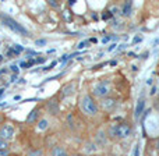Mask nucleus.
<instances>
[{
	"instance_id": "1",
	"label": "nucleus",
	"mask_w": 159,
	"mask_h": 156,
	"mask_svg": "<svg viewBox=\"0 0 159 156\" xmlns=\"http://www.w3.org/2000/svg\"><path fill=\"white\" fill-rule=\"evenodd\" d=\"M0 20L3 21V24L6 25V27H8V28H10L13 32H15V34L22 35V36H28V35H29L25 28H24L21 24H18L15 20H13L11 17H7V15H0Z\"/></svg>"
},
{
	"instance_id": "2",
	"label": "nucleus",
	"mask_w": 159,
	"mask_h": 156,
	"mask_svg": "<svg viewBox=\"0 0 159 156\" xmlns=\"http://www.w3.org/2000/svg\"><path fill=\"white\" fill-rule=\"evenodd\" d=\"M80 106H81V110L85 114H88V116H95L96 113H98V105H96V102L94 100V98L89 96V95H85L83 99H81Z\"/></svg>"
},
{
	"instance_id": "3",
	"label": "nucleus",
	"mask_w": 159,
	"mask_h": 156,
	"mask_svg": "<svg viewBox=\"0 0 159 156\" xmlns=\"http://www.w3.org/2000/svg\"><path fill=\"white\" fill-rule=\"evenodd\" d=\"M110 132H112V135H113V137L123 139V138H127L128 135L131 134V127H130L128 124H126V123L115 124L113 127H112Z\"/></svg>"
},
{
	"instance_id": "4",
	"label": "nucleus",
	"mask_w": 159,
	"mask_h": 156,
	"mask_svg": "<svg viewBox=\"0 0 159 156\" xmlns=\"http://www.w3.org/2000/svg\"><path fill=\"white\" fill-rule=\"evenodd\" d=\"M110 92V82L109 81H102V82H98L94 88V95L99 96V98H103Z\"/></svg>"
},
{
	"instance_id": "5",
	"label": "nucleus",
	"mask_w": 159,
	"mask_h": 156,
	"mask_svg": "<svg viewBox=\"0 0 159 156\" xmlns=\"http://www.w3.org/2000/svg\"><path fill=\"white\" fill-rule=\"evenodd\" d=\"M14 137V127L11 124H4L1 128H0V138L4 139V141H8Z\"/></svg>"
},
{
	"instance_id": "6",
	"label": "nucleus",
	"mask_w": 159,
	"mask_h": 156,
	"mask_svg": "<svg viewBox=\"0 0 159 156\" xmlns=\"http://www.w3.org/2000/svg\"><path fill=\"white\" fill-rule=\"evenodd\" d=\"M144 107H145V100H144V98H140L137 102V106H135V113H134L135 119H140L141 113L144 112Z\"/></svg>"
},
{
	"instance_id": "7",
	"label": "nucleus",
	"mask_w": 159,
	"mask_h": 156,
	"mask_svg": "<svg viewBox=\"0 0 159 156\" xmlns=\"http://www.w3.org/2000/svg\"><path fill=\"white\" fill-rule=\"evenodd\" d=\"M39 116V110L38 107H35V109H32L31 113L27 116V123H29V124H32V123H35L36 121V119H38Z\"/></svg>"
},
{
	"instance_id": "8",
	"label": "nucleus",
	"mask_w": 159,
	"mask_h": 156,
	"mask_svg": "<svg viewBox=\"0 0 159 156\" xmlns=\"http://www.w3.org/2000/svg\"><path fill=\"white\" fill-rule=\"evenodd\" d=\"M101 105H102V107L106 110V109H112V107L116 105V102H115V99H112V98H108V99H103V100H102Z\"/></svg>"
},
{
	"instance_id": "9",
	"label": "nucleus",
	"mask_w": 159,
	"mask_h": 156,
	"mask_svg": "<svg viewBox=\"0 0 159 156\" xmlns=\"http://www.w3.org/2000/svg\"><path fill=\"white\" fill-rule=\"evenodd\" d=\"M131 1H126L124 3V6H123V10H121V14L124 15V17H128L130 14H131Z\"/></svg>"
},
{
	"instance_id": "10",
	"label": "nucleus",
	"mask_w": 159,
	"mask_h": 156,
	"mask_svg": "<svg viewBox=\"0 0 159 156\" xmlns=\"http://www.w3.org/2000/svg\"><path fill=\"white\" fill-rule=\"evenodd\" d=\"M73 91H74V85H73V84H69L67 87L63 88V92H62V95H63V96H69V95L73 94Z\"/></svg>"
},
{
	"instance_id": "11",
	"label": "nucleus",
	"mask_w": 159,
	"mask_h": 156,
	"mask_svg": "<svg viewBox=\"0 0 159 156\" xmlns=\"http://www.w3.org/2000/svg\"><path fill=\"white\" fill-rule=\"evenodd\" d=\"M53 156H67V155H66V150H64L63 148L56 146V148L53 149Z\"/></svg>"
},
{
	"instance_id": "12",
	"label": "nucleus",
	"mask_w": 159,
	"mask_h": 156,
	"mask_svg": "<svg viewBox=\"0 0 159 156\" xmlns=\"http://www.w3.org/2000/svg\"><path fill=\"white\" fill-rule=\"evenodd\" d=\"M48 107H49V110H50L53 114H56V113L59 112V107H57V105H56V102H49Z\"/></svg>"
},
{
	"instance_id": "13",
	"label": "nucleus",
	"mask_w": 159,
	"mask_h": 156,
	"mask_svg": "<svg viewBox=\"0 0 159 156\" xmlns=\"http://www.w3.org/2000/svg\"><path fill=\"white\" fill-rule=\"evenodd\" d=\"M48 120H41V123L38 124V128L41 130V131H43V130H46L48 128Z\"/></svg>"
},
{
	"instance_id": "14",
	"label": "nucleus",
	"mask_w": 159,
	"mask_h": 156,
	"mask_svg": "<svg viewBox=\"0 0 159 156\" xmlns=\"http://www.w3.org/2000/svg\"><path fill=\"white\" fill-rule=\"evenodd\" d=\"M11 49L14 50V53H15V55H20L21 52H24V48H22L21 45H14V46L11 48Z\"/></svg>"
},
{
	"instance_id": "15",
	"label": "nucleus",
	"mask_w": 159,
	"mask_h": 156,
	"mask_svg": "<svg viewBox=\"0 0 159 156\" xmlns=\"http://www.w3.org/2000/svg\"><path fill=\"white\" fill-rule=\"evenodd\" d=\"M0 150H8V144H7V141L1 139V138H0Z\"/></svg>"
},
{
	"instance_id": "16",
	"label": "nucleus",
	"mask_w": 159,
	"mask_h": 156,
	"mask_svg": "<svg viewBox=\"0 0 159 156\" xmlns=\"http://www.w3.org/2000/svg\"><path fill=\"white\" fill-rule=\"evenodd\" d=\"M102 18L105 20V21H106V20H110V18H112V13H110V11L103 13V14H102Z\"/></svg>"
},
{
	"instance_id": "17",
	"label": "nucleus",
	"mask_w": 159,
	"mask_h": 156,
	"mask_svg": "<svg viewBox=\"0 0 159 156\" xmlns=\"http://www.w3.org/2000/svg\"><path fill=\"white\" fill-rule=\"evenodd\" d=\"M133 156H140V148H138V145H135V146H134Z\"/></svg>"
},
{
	"instance_id": "18",
	"label": "nucleus",
	"mask_w": 159,
	"mask_h": 156,
	"mask_svg": "<svg viewBox=\"0 0 159 156\" xmlns=\"http://www.w3.org/2000/svg\"><path fill=\"white\" fill-rule=\"evenodd\" d=\"M88 42H87V41H85V42H80V45H78V49H84V48H87V46H88Z\"/></svg>"
},
{
	"instance_id": "19",
	"label": "nucleus",
	"mask_w": 159,
	"mask_h": 156,
	"mask_svg": "<svg viewBox=\"0 0 159 156\" xmlns=\"http://www.w3.org/2000/svg\"><path fill=\"white\" fill-rule=\"evenodd\" d=\"M45 43H46V41H45V39H38V41H35V45H38V46L45 45Z\"/></svg>"
},
{
	"instance_id": "20",
	"label": "nucleus",
	"mask_w": 159,
	"mask_h": 156,
	"mask_svg": "<svg viewBox=\"0 0 159 156\" xmlns=\"http://www.w3.org/2000/svg\"><path fill=\"white\" fill-rule=\"evenodd\" d=\"M55 66H56V62H53L50 66H49V67H46V69H43V70H45V71H49V70H52L53 67H55Z\"/></svg>"
},
{
	"instance_id": "21",
	"label": "nucleus",
	"mask_w": 159,
	"mask_h": 156,
	"mask_svg": "<svg viewBox=\"0 0 159 156\" xmlns=\"http://www.w3.org/2000/svg\"><path fill=\"white\" fill-rule=\"evenodd\" d=\"M142 41V38L141 36H135L134 38V41H133V43H138V42H141Z\"/></svg>"
},
{
	"instance_id": "22",
	"label": "nucleus",
	"mask_w": 159,
	"mask_h": 156,
	"mask_svg": "<svg viewBox=\"0 0 159 156\" xmlns=\"http://www.w3.org/2000/svg\"><path fill=\"white\" fill-rule=\"evenodd\" d=\"M10 69H11V70H13V71H14V73H18V66H15V64H13V66H11V67H10Z\"/></svg>"
},
{
	"instance_id": "23",
	"label": "nucleus",
	"mask_w": 159,
	"mask_h": 156,
	"mask_svg": "<svg viewBox=\"0 0 159 156\" xmlns=\"http://www.w3.org/2000/svg\"><path fill=\"white\" fill-rule=\"evenodd\" d=\"M8 155V150H0V156H7Z\"/></svg>"
},
{
	"instance_id": "24",
	"label": "nucleus",
	"mask_w": 159,
	"mask_h": 156,
	"mask_svg": "<svg viewBox=\"0 0 159 156\" xmlns=\"http://www.w3.org/2000/svg\"><path fill=\"white\" fill-rule=\"evenodd\" d=\"M116 46H117V45H115V43H113V45H110V46H109V48H108V52H112V50L115 49Z\"/></svg>"
},
{
	"instance_id": "25",
	"label": "nucleus",
	"mask_w": 159,
	"mask_h": 156,
	"mask_svg": "<svg viewBox=\"0 0 159 156\" xmlns=\"http://www.w3.org/2000/svg\"><path fill=\"white\" fill-rule=\"evenodd\" d=\"M20 67H22V69H24V67H28V63L21 62V63H20Z\"/></svg>"
},
{
	"instance_id": "26",
	"label": "nucleus",
	"mask_w": 159,
	"mask_h": 156,
	"mask_svg": "<svg viewBox=\"0 0 159 156\" xmlns=\"http://www.w3.org/2000/svg\"><path fill=\"white\" fill-rule=\"evenodd\" d=\"M103 66H105V63H102V64H98V66H95L94 69H95V70H98V69H101V67H103Z\"/></svg>"
},
{
	"instance_id": "27",
	"label": "nucleus",
	"mask_w": 159,
	"mask_h": 156,
	"mask_svg": "<svg viewBox=\"0 0 159 156\" xmlns=\"http://www.w3.org/2000/svg\"><path fill=\"white\" fill-rule=\"evenodd\" d=\"M109 39H110V38H103V39H102V42H103V43H108Z\"/></svg>"
},
{
	"instance_id": "28",
	"label": "nucleus",
	"mask_w": 159,
	"mask_h": 156,
	"mask_svg": "<svg viewBox=\"0 0 159 156\" xmlns=\"http://www.w3.org/2000/svg\"><path fill=\"white\" fill-rule=\"evenodd\" d=\"M28 55H31V56H35V55H36V53H35V52H34V50H28Z\"/></svg>"
},
{
	"instance_id": "29",
	"label": "nucleus",
	"mask_w": 159,
	"mask_h": 156,
	"mask_svg": "<svg viewBox=\"0 0 159 156\" xmlns=\"http://www.w3.org/2000/svg\"><path fill=\"white\" fill-rule=\"evenodd\" d=\"M36 63H45V59H36Z\"/></svg>"
},
{
	"instance_id": "30",
	"label": "nucleus",
	"mask_w": 159,
	"mask_h": 156,
	"mask_svg": "<svg viewBox=\"0 0 159 156\" xmlns=\"http://www.w3.org/2000/svg\"><path fill=\"white\" fill-rule=\"evenodd\" d=\"M49 3H50L52 6H55V7H57V3H56V1H49Z\"/></svg>"
},
{
	"instance_id": "31",
	"label": "nucleus",
	"mask_w": 159,
	"mask_h": 156,
	"mask_svg": "<svg viewBox=\"0 0 159 156\" xmlns=\"http://www.w3.org/2000/svg\"><path fill=\"white\" fill-rule=\"evenodd\" d=\"M155 92H156V88H152V91H151V95H155Z\"/></svg>"
},
{
	"instance_id": "32",
	"label": "nucleus",
	"mask_w": 159,
	"mask_h": 156,
	"mask_svg": "<svg viewBox=\"0 0 159 156\" xmlns=\"http://www.w3.org/2000/svg\"><path fill=\"white\" fill-rule=\"evenodd\" d=\"M3 120H4V116H3V114H0V123H3Z\"/></svg>"
},
{
	"instance_id": "33",
	"label": "nucleus",
	"mask_w": 159,
	"mask_h": 156,
	"mask_svg": "<svg viewBox=\"0 0 159 156\" xmlns=\"http://www.w3.org/2000/svg\"><path fill=\"white\" fill-rule=\"evenodd\" d=\"M126 46H127V45H121L120 48H119V50H123V49H124V48H126Z\"/></svg>"
},
{
	"instance_id": "34",
	"label": "nucleus",
	"mask_w": 159,
	"mask_h": 156,
	"mask_svg": "<svg viewBox=\"0 0 159 156\" xmlns=\"http://www.w3.org/2000/svg\"><path fill=\"white\" fill-rule=\"evenodd\" d=\"M159 43V38H158V39H156V41H155V42H153V45H155V46H156V45H158Z\"/></svg>"
},
{
	"instance_id": "35",
	"label": "nucleus",
	"mask_w": 159,
	"mask_h": 156,
	"mask_svg": "<svg viewBox=\"0 0 159 156\" xmlns=\"http://www.w3.org/2000/svg\"><path fill=\"white\" fill-rule=\"evenodd\" d=\"M3 92H4V89L1 88V89H0V95H3Z\"/></svg>"
},
{
	"instance_id": "36",
	"label": "nucleus",
	"mask_w": 159,
	"mask_h": 156,
	"mask_svg": "<svg viewBox=\"0 0 159 156\" xmlns=\"http://www.w3.org/2000/svg\"><path fill=\"white\" fill-rule=\"evenodd\" d=\"M3 73H6V70H0V74H3Z\"/></svg>"
},
{
	"instance_id": "37",
	"label": "nucleus",
	"mask_w": 159,
	"mask_h": 156,
	"mask_svg": "<svg viewBox=\"0 0 159 156\" xmlns=\"http://www.w3.org/2000/svg\"><path fill=\"white\" fill-rule=\"evenodd\" d=\"M156 146H158V149H159V141H158V144H156Z\"/></svg>"
},
{
	"instance_id": "38",
	"label": "nucleus",
	"mask_w": 159,
	"mask_h": 156,
	"mask_svg": "<svg viewBox=\"0 0 159 156\" xmlns=\"http://www.w3.org/2000/svg\"><path fill=\"white\" fill-rule=\"evenodd\" d=\"M74 156H81V155H74Z\"/></svg>"
},
{
	"instance_id": "39",
	"label": "nucleus",
	"mask_w": 159,
	"mask_h": 156,
	"mask_svg": "<svg viewBox=\"0 0 159 156\" xmlns=\"http://www.w3.org/2000/svg\"><path fill=\"white\" fill-rule=\"evenodd\" d=\"M95 156H102V155H95Z\"/></svg>"
}]
</instances>
